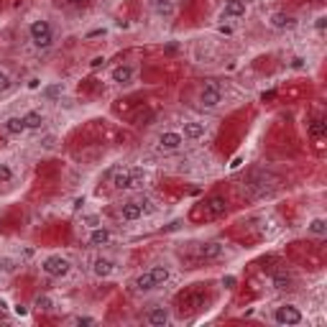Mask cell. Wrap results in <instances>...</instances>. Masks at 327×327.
Returning <instances> with one entry per match:
<instances>
[{
	"label": "cell",
	"mask_w": 327,
	"mask_h": 327,
	"mask_svg": "<svg viewBox=\"0 0 327 327\" xmlns=\"http://www.w3.org/2000/svg\"><path fill=\"white\" fill-rule=\"evenodd\" d=\"M28 33H31V41L36 43L38 49L51 46V26L46 23V20H33L31 28H28Z\"/></svg>",
	"instance_id": "cell-1"
},
{
	"label": "cell",
	"mask_w": 327,
	"mask_h": 327,
	"mask_svg": "<svg viewBox=\"0 0 327 327\" xmlns=\"http://www.w3.org/2000/svg\"><path fill=\"white\" fill-rule=\"evenodd\" d=\"M41 269H43V274H49V276H54V279H61V276L69 274L72 264H69L67 258H61V256H49V258L41 264Z\"/></svg>",
	"instance_id": "cell-2"
},
{
	"label": "cell",
	"mask_w": 327,
	"mask_h": 327,
	"mask_svg": "<svg viewBox=\"0 0 327 327\" xmlns=\"http://www.w3.org/2000/svg\"><path fill=\"white\" fill-rule=\"evenodd\" d=\"M279 325H299L302 322V312L294 307V304H281V307L274 312Z\"/></svg>",
	"instance_id": "cell-3"
},
{
	"label": "cell",
	"mask_w": 327,
	"mask_h": 327,
	"mask_svg": "<svg viewBox=\"0 0 327 327\" xmlns=\"http://www.w3.org/2000/svg\"><path fill=\"white\" fill-rule=\"evenodd\" d=\"M220 100H223L220 87H217L215 82H207V84H205V90H202V95H200L202 107H217V105H220Z\"/></svg>",
	"instance_id": "cell-4"
},
{
	"label": "cell",
	"mask_w": 327,
	"mask_h": 327,
	"mask_svg": "<svg viewBox=\"0 0 327 327\" xmlns=\"http://www.w3.org/2000/svg\"><path fill=\"white\" fill-rule=\"evenodd\" d=\"M184 143V136L182 133H174V130H166V133L159 136V148L161 151H179Z\"/></svg>",
	"instance_id": "cell-5"
},
{
	"label": "cell",
	"mask_w": 327,
	"mask_h": 327,
	"mask_svg": "<svg viewBox=\"0 0 327 327\" xmlns=\"http://www.w3.org/2000/svg\"><path fill=\"white\" fill-rule=\"evenodd\" d=\"M151 10H154L156 15H161V18H171L174 13H177V5H174L171 0H151Z\"/></svg>",
	"instance_id": "cell-6"
},
{
	"label": "cell",
	"mask_w": 327,
	"mask_h": 327,
	"mask_svg": "<svg viewBox=\"0 0 327 327\" xmlns=\"http://www.w3.org/2000/svg\"><path fill=\"white\" fill-rule=\"evenodd\" d=\"M92 271H95V276H100V279H107V276H113V271H115V264H113L110 258H95Z\"/></svg>",
	"instance_id": "cell-7"
},
{
	"label": "cell",
	"mask_w": 327,
	"mask_h": 327,
	"mask_svg": "<svg viewBox=\"0 0 327 327\" xmlns=\"http://www.w3.org/2000/svg\"><path fill=\"white\" fill-rule=\"evenodd\" d=\"M120 215H123V220H141L143 217V207H141V202H125L123 207H120Z\"/></svg>",
	"instance_id": "cell-8"
},
{
	"label": "cell",
	"mask_w": 327,
	"mask_h": 327,
	"mask_svg": "<svg viewBox=\"0 0 327 327\" xmlns=\"http://www.w3.org/2000/svg\"><path fill=\"white\" fill-rule=\"evenodd\" d=\"M246 0H225V8H223V13L228 15V18H241V15H246Z\"/></svg>",
	"instance_id": "cell-9"
},
{
	"label": "cell",
	"mask_w": 327,
	"mask_h": 327,
	"mask_svg": "<svg viewBox=\"0 0 327 327\" xmlns=\"http://www.w3.org/2000/svg\"><path fill=\"white\" fill-rule=\"evenodd\" d=\"M271 26H274V28H294L297 20H294V15H289V13H274V15H271Z\"/></svg>",
	"instance_id": "cell-10"
},
{
	"label": "cell",
	"mask_w": 327,
	"mask_h": 327,
	"mask_svg": "<svg viewBox=\"0 0 327 327\" xmlns=\"http://www.w3.org/2000/svg\"><path fill=\"white\" fill-rule=\"evenodd\" d=\"M166 322H169V310H166V307H156V310H151V312H148V325L164 327Z\"/></svg>",
	"instance_id": "cell-11"
},
{
	"label": "cell",
	"mask_w": 327,
	"mask_h": 327,
	"mask_svg": "<svg viewBox=\"0 0 327 327\" xmlns=\"http://www.w3.org/2000/svg\"><path fill=\"white\" fill-rule=\"evenodd\" d=\"M205 136V125L202 123H184V138H192V141H197Z\"/></svg>",
	"instance_id": "cell-12"
},
{
	"label": "cell",
	"mask_w": 327,
	"mask_h": 327,
	"mask_svg": "<svg viewBox=\"0 0 327 327\" xmlns=\"http://www.w3.org/2000/svg\"><path fill=\"white\" fill-rule=\"evenodd\" d=\"M23 130H26L23 118H8V120H5V133H10V136H20Z\"/></svg>",
	"instance_id": "cell-13"
},
{
	"label": "cell",
	"mask_w": 327,
	"mask_h": 327,
	"mask_svg": "<svg viewBox=\"0 0 327 327\" xmlns=\"http://www.w3.org/2000/svg\"><path fill=\"white\" fill-rule=\"evenodd\" d=\"M130 79H133V69H130V67H115V69H113V82L128 84Z\"/></svg>",
	"instance_id": "cell-14"
},
{
	"label": "cell",
	"mask_w": 327,
	"mask_h": 327,
	"mask_svg": "<svg viewBox=\"0 0 327 327\" xmlns=\"http://www.w3.org/2000/svg\"><path fill=\"white\" fill-rule=\"evenodd\" d=\"M90 243L92 246H105V243H110V233H107L105 228H95L90 233Z\"/></svg>",
	"instance_id": "cell-15"
},
{
	"label": "cell",
	"mask_w": 327,
	"mask_h": 327,
	"mask_svg": "<svg viewBox=\"0 0 327 327\" xmlns=\"http://www.w3.org/2000/svg\"><path fill=\"white\" fill-rule=\"evenodd\" d=\"M113 187L115 189H130V169L115 174V177H113Z\"/></svg>",
	"instance_id": "cell-16"
},
{
	"label": "cell",
	"mask_w": 327,
	"mask_h": 327,
	"mask_svg": "<svg viewBox=\"0 0 327 327\" xmlns=\"http://www.w3.org/2000/svg\"><path fill=\"white\" fill-rule=\"evenodd\" d=\"M220 253H223L220 243H205V246H200V256L202 258H217Z\"/></svg>",
	"instance_id": "cell-17"
},
{
	"label": "cell",
	"mask_w": 327,
	"mask_h": 327,
	"mask_svg": "<svg viewBox=\"0 0 327 327\" xmlns=\"http://www.w3.org/2000/svg\"><path fill=\"white\" fill-rule=\"evenodd\" d=\"M148 274H151V279H154L156 287H161L164 281H169V269H166V266H154Z\"/></svg>",
	"instance_id": "cell-18"
},
{
	"label": "cell",
	"mask_w": 327,
	"mask_h": 327,
	"mask_svg": "<svg viewBox=\"0 0 327 327\" xmlns=\"http://www.w3.org/2000/svg\"><path fill=\"white\" fill-rule=\"evenodd\" d=\"M154 287H156V284H154V279H151L148 271L136 279V289H138V292H148V289H154Z\"/></svg>",
	"instance_id": "cell-19"
},
{
	"label": "cell",
	"mask_w": 327,
	"mask_h": 327,
	"mask_svg": "<svg viewBox=\"0 0 327 327\" xmlns=\"http://www.w3.org/2000/svg\"><path fill=\"white\" fill-rule=\"evenodd\" d=\"M23 123H26V130H28V128H41L43 115L36 113V110H33V113H26V115H23Z\"/></svg>",
	"instance_id": "cell-20"
},
{
	"label": "cell",
	"mask_w": 327,
	"mask_h": 327,
	"mask_svg": "<svg viewBox=\"0 0 327 327\" xmlns=\"http://www.w3.org/2000/svg\"><path fill=\"white\" fill-rule=\"evenodd\" d=\"M143 182H146V171L143 169H130V189L143 187Z\"/></svg>",
	"instance_id": "cell-21"
},
{
	"label": "cell",
	"mask_w": 327,
	"mask_h": 327,
	"mask_svg": "<svg viewBox=\"0 0 327 327\" xmlns=\"http://www.w3.org/2000/svg\"><path fill=\"white\" fill-rule=\"evenodd\" d=\"M225 207H228V205H225V200H223V197H212V200H210V205H207L210 215H223V212H225Z\"/></svg>",
	"instance_id": "cell-22"
},
{
	"label": "cell",
	"mask_w": 327,
	"mask_h": 327,
	"mask_svg": "<svg viewBox=\"0 0 327 327\" xmlns=\"http://www.w3.org/2000/svg\"><path fill=\"white\" fill-rule=\"evenodd\" d=\"M307 230H310L312 235H325V233H327V223L317 217V220H312V223L307 225Z\"/></svg>",
	"instance_id": "cell-23"
},
{
	"label": "cell",
	"mask_w": 327,
	"mask_h": 327,
	"mask_svg": "<svg viewBox=\"0 0 327 327\" xmlns=\"http://www.w3.org/2000/svg\"><path fill=\"white\" fill-rule=\"evenodd\" d=\"M274 284H276V289H289L292 279H289V276H284V274H279V276H274Z\"/></svg>",
	"instance_id": "cell-24"
},
{
	"label": "cell",
	"mask_w": 327,
	"mask_h": 327,
	"mask_svg": "<svg viewBox=\"0 0 327 327\" xmlns=\"http://www.w3.org/2000/svg\"><path fill=\"white\" fill-rule=\"evenodd\" d=\"M13 179V169L8 164H0V182H10Z\"/></svg>",
	"instance_id": "cell-25"
},
{
	"label": "cell",
	"mask_w": 327,
	"mask_h": 327,
	"mask_svg": "<svg viewBox=\"0 0 327 327\" xmlns=\"http://www.w3.org/2000/svg\"><path fill=\"white\" fill-rule=\"evenodd\" d=\"M36 307H38V310H51V299H49V297H38V299H36Z\"/></svg>",
	"instance_id": "cell-26"
},
{
	"label": "cell",
	"mask_w": 327,
	"mask_h": 327,
	"mask_svg": "<svg viewBox=\"0 0 327 327\" xmlns=\"http://www.w3.org/2000/svg\"><path fill=\"white\" fill-rule=\"evenodd\" d=\"M10 84H13V82H10V77H8L5 72H0V92H5Z\"/></svg>",
	"instance_id": "cell-27"
},
{
	"label": "cell",
	"mask_w": 327,
	"mask_h": 327,
	"mask_svg": "<svg viewBox=\"0 0 327 327\" xmlns=\"http://www.w3.org/2000/svg\"><path fill=\"white\" fill-rule=\"evenodd\" d=\"M310 130H312V136H320V133H322V130H325V125H322V123H320V120H315V123H312V128H310Z\"/></svg>",
	"instance_id": "cell-28"
},
{
	"label": "cell",
	"mask_w": 327,
	"mask_h": 327,
	"mask_svg": "<svg viewBox=\"0 0 327 327\" xmlns=\"http://www.w3.org/2000/svg\"><path fill=\"white\" fill-rule=\"evenodd\" d=\"M72 322H74V325H92V320H90V317H74Z\"/></svg>",
	"instance_id": "cell-29"
},
{
	"label": "cell",
	"mask_w": 327,
	"mask_h": 327,
	"mask_svg": "<svg viewBox=\"0 0 327 327\" xmlns=\"http://www.w3.org/2000/svg\"><path fill=\"white\" fill-rule=\"evenodd\" d=\"M223 284H225L228 289H233V287H235V276H225V279H223Z\"/></svg>",
	"instance_id": "cell-30"
},
{
	"label": "cell",
	"mask_w": 327,
	"mask_h": 327,
	"mask_svg": "<svg viewBox=\"0 0 327 327\" xmlns=\"http://www.w3.org/2000/svg\"><path fill=\"white\" fill-rule=\"evenodd\" d=\"M315 26H317L320 31H325V26H327V18H325V15H320V18H317V23H315Z\"/></svg>",
	"instance_id": "cell-31"
},
{
	"label": "cell",
	"mask_w": 327,
	"mask_h": 327,
	"mask_svg": "<svg viewBox=\"0 0 327 327\" xmlns=\"http://www.w3.org/2000/svg\"><path fill=\"white\" fill-rule=\"evenodd\" d=\"M46 95H49V97H54V95H59V87H49V90H46Z\"/></svg>",
	"instance_id": "cell-32"
},
{
	"label": "cell",
	"mask_w": 327,
	"mask_h": 327,
	"mask_svg": "<svg viewBox=\"0 0 327 327\" xmlns=\"http://www.w3.org/2000/svg\"><path fill=\"white\" fill-rule=\"evenodd\" d=\"M67 3H69V5H77V3H82V0H67Z\"/></svg>",
	"instance_id": "cell-33"
}]
</instances>
